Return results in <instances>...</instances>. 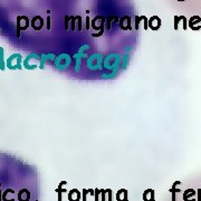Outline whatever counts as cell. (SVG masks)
Here are the masks:
<instances>
[{
    "instance_id": "obj_1",
    "label": "cell",
    "mask_w": 201,
    "mask_h": 201,
    "mask_svg": "<svg viewBox=\"0 0 201 201\" xmlns=\"http://www.w3.org/2000/svg\"><path fill=\"white\" fill-rule=\"evenodd\" d=\"M90 27L99 31V33L92 34V36L93 37H101L104 34V29H105V17L104 16H96L90 22Z\"/></svg>"
},
{
    "instance_id": "obj_2",
    "label": "cell",
    "mask_w": 201,
    "mask_h": 201,
    "mask_svg": "<svg viewBox=\"0 0 201 201\" xmlns=\"http://www.w3.org/2000/svg\"><path fill=\"white\" fill-rule=\"evenodd\" d=\"M30 26V20L27 16H18L17 17V35L18 38H20V31L27 30V28Z\"/></svg>"
},
{
    "instance_id": "obj_3",
    "label": "cell",
    "mask_w": 201,
    "mask_h": 201,
    "mask_svg": "<svg viewBox=\"0 0 201 201\" xmlns=\"http://www.w3.org/2000/svg\"><path fill=\"white\" fill-rule=\"evenodd\" d=\"M20 60H22V55L19 54H13V56H10V58L7 60V66L9 68L15 69V68H20Z\"/></svg>"
},
{
    "instance_id": "obj_4",
    "label": "cell",
    "mask_w": 201,
    "mask_h": 201,
    "mask_svg": "<svg viewBox=\"0 0 201 201\" xmlns=\"http://www.w3.org/2000/svg\"><path fill=\"white\" fill-rule=\"evenodd\" d=\"M44 25H45V20H44V18L42 17V16H39V15L33 17V19L30 20V26H31L33 29L35 30L43 29Z\"/></svg>"
},
{
    "instance_id": "obj_5",
    "label": "cell",
    "mask_w": 201,
    "mask_h": 201,
    "mask_svg": "<svg viewBox=\"0 0 201 201\" xmlns=\"http://www.w3.org/2000/svg\"><path fill=\"white\" fill-rule=\"evenodd\" d=\"M119 26L122 30H132L131 26V17L130 16H123L119 19Z\"/></svg>"
},
{
    "instance_id": "obj_6",
    "label": "cell",
    "mask_w": 201,
    "mask_h": 201,
    "mask_svg": "<svg viewBox=\"0 0 201 201\" xmlns=\"http://www.w3.org/2000/svg\"><path fill=\"white\" fill-rule=\"evenodd\" d=\"M149 27L152 30H158L161 27V19L158 16H152L149 19Z\"/></svg>"
},
{
    "instance_id": "obj_7",
    "label": "cell",
    "mask_w": 201,
    "mask_h": 201,
    "mask_svg": "<svg viewBox=\"0 0 201 201\" xmlns=\"http://www.w3.org/2000/svg\"><path fill=\"white\" fill-rule=\"evenodd\" d=\"M82 193L77 189H72L68 191V201H81Z\"/></svg>"
},
{
    "instance_id": "obj_8",
    "label": "cell",
    "mask_w": 201,
    "mask_h": 201,
    "mask_svg": "<svg viewBox=\"0 0 201 201\" xmlns=\"http://www.w3.org/2000/svg\"><path fill=\"white\" fill-rule=\"evenodd\" d=\"M197 194V191L193 189H187L183 192V201H197V199H194V196Z\"/></svg>"
},
{
    "instance_id": "obj_9",
    "label": "cell",
    "mask_w": 201,
    "mask_h": 201,
    "mask_svg": "<svg viewBox=\"0 0 201 201\" xmlns=\"http://www.w3.org/2000/svg\"><path fill=\"white\" fill-rule=\"evenodd\" d=\"M200 22H201V18L199 17V16H192V17L189 19L188 25H189V27H190L191 29L199 30L201 27H200V26H196V24H199Z\"/></svg>"
},
{
    "instance_id": "obj_10",
    "label": "cell",
    "mask_w": 201,
    "mask_h": 201,
    "mask_svg": "<svg viewBox=\"0 0 201 201\" xmlns=\"http://www.w3.org/2000/svg\"><path fill=\"white\" fill-rule=\"evenodd\" d=\"M18 200L19 201H29L30 200V192L28 189H22L18 192Z\"/></svg>"
},
{
    "instance_id": "obj_11",
    "label": "cell",
    "mask_w": 201,
    "mask_h": 201,
    "mask_svg": "<svg viewBox=\"0 0 201 201\" xmlns=\"http://www.w3.org/2000/svg\"><path fill=\"white\" fill-rule=\"evenodd\" d=\"M154 193L155 192L153 189H146L143 192V201H155Z\"/></svg>"
},
{
    "instance_id": "obj_12",
    "label": "cell",
    "mask_w": 201,
    "mask_h": 201,
    "mask_svg": "<svg viewBox=\"0 0 201 201\" xmlns=\"http://www.w3.org/2000/svg\"><path fill=\"white\" fill-rule=\"evenodd\" d=\"M116 201H128V190L120 189V190L116 192Z\"/></svg>"
},
{
    "instance_id": "obj_13",
    "label": "cell",
    "mask_w": 201,
    "mask_h": 201,
    "mask_svg": "<svg viewBox=\"0 0 201 201\" xmlns=\"http://www.w3.org/2000/svg\"><path fill=\"white\" fill-rule=\"evenodd\" d=\"M119 19H120V18L117 17V16H107V17H105V29H106L107 31H110V30H111L112 22H119Z\"/></svg>"
},
{
    "instance_id": "obj_14",
    "label": "cell",
    "mask_w": 201,
    "mask_h": 201,
    "mask_svg": "<svg viewBox=\"0 0 201 201\" xmlns=\"http://www.w3.org/2000/svg\"><path fill=\"white\" fill-rule=\"evenodd\" d=\"M90 193V196H94V190H88V189H83L82 190V201H87V194Z\"/></svg>"
},
{
    "instance_id": "obj_15",
    "label": "cell",
    "mask_w": 201,
    "mask_h": 201,
    "mask_svg": "<svg viewBox=\"0 0 201 201\" xmlns=\"http://www.w3.org/2000/svg\"><path fill=\"white\" fill-rule=\"evenodd\" d=\"M169 191L171 192V201H177V193L180 192L181 190L178 189L177 187H171V189Z\"/></svg>"
},
{
    "instance_id": "obj_16",
    "label": "cell",
    "mask_w": 201,
    "mask_h": 201,
    "mask_svg": "<svg viewBox=\"0 0 201 201\" xmlns=\"http://www.w3.org/2000/svg\"><path fill=\"white\" fill-rule=\"evenodd\" d=\"M76 29V17L75 16H70V22H69V30H74Z\"/></svg>"
},
{
    "instance_id": "obj_17",
    "label": "cell",
    "mask_w": 201,
    "mask_h": 201,
    "mask_svg": "<svg viewBox=\"0 0 201 201\" xmlns=\"http://www.w3.org/2000/svg\"><path fill=\"white\" fill-rule=\"evenodd\" d=\"M69 22H70V16L66 15L64 18V28L65 30H69Z\"/></svg>"
},
{
    "instance_id": "obj_18",
    "label": "cell",
    "mask_w": 201,
    "mask_h": 201,
    "mask_svg": "<svg viewBox=\"0 0 201 201\" xmlns=\"http://www.w3.org/2000/svg\"><path fill=\"white\" fill-rule=\"evenodd\" d=\"M141 22H142L141 16H135L134 17V28H135V30H139V25H140Z\"/></svg>"
},
{
    "instance_id": "obj_19",
    "label": "cell",
    "mask_w": 201,
    "mask_h": 201,
    "mask_svg": "<svg viewBox=\"0 0 201 201\" xmlns=\"http://www.w3.org/2000/svg\"><path fill=\"white\" fill-rule=\"evenodd\" d=\"M76 17V22H77V26H76V29L78 31H81L82 30V16H75Z\"/></svg>"
},
{
    "instance_id": "obj_20",
    "label": "cell",
    "mask_w": 201,
    "mask_h": 201,
    "mask_svg": "<svg viewBox=\"0 0 201 201\" xmlns=\"http://www.w3.org/2000/svg\"><path fill=\"white\" fill-rule=\"evenodd\" d=\"M141 19L143 20V26H144V29H148L149 28V19L145 17V16H141Z\"/></svg>"
},
{
    "instance_id": "obj_21",
    "label": "cell",
    "mask_w": 201,
    "mask_h": 201,
    "mask_svg": "<svg viewBox=\"0 0 201 201\" xmlns=\"http://www.w3.org/2000/svg\"><path fill=\"white\" fill-rule=\"evenodd\" d=\"M181 20V18L179 16H174V29L178 30L179 29V22Z\"/></svg>"
},
{
    "instance_id": "obj_22",
    "label": "cell",
    "mask_w": 201,
    "mask_h": 201,
    "mask_svg": "<svg viewBox=\"0 0 201 201\" xmlns=\"http://www.w3.org/2000/svg\"><path fill=\"white\" fill-rule=\"evenodd\" d=\"M99 196H101V190L99 189H94V198H95V201H99Z\"/></svg>"
},
{
    "instance_id": "obj_23",
    "label": "cell",
    "mask_w": 201,
    "mask_h": 201,
    "mask_svg": "<svg viewBox=\"0 0 201 201\" xmlns=\"http://www.w3.org/2000/svg\"><path fill=\"white\" fill-rule=\"evenodd\" d=\"M101 201H106V189H101Z\"/></svg>"
},
{
    "instance_id": "obj_24",
    "label": "cell",
    "mask_w": 201,
    "mask_h": 201,
    "mask_svg": "<svg viewBox=\"0 0 201 201\" xmlns=\"http://www.w3.org/2000/svg\"><path fill=\"white\" fill-rule=\"evenodd\" d=\"M180 18H181V20L183 22V29L187 30L188 29V19L184 17V16H180Z\"/></svg>"
},
{
    "instance_id": "obj_25",
    "label": "cell",
    "mask_w": 201,
    "mask_h": 201,
    "mask_svg": "<svg viewBox=\"0 0 201 201\" xmlns=\"http://www.w3.org/2000/svg\"><path fill=\"white\" fill-rule=\"evenodd\" d=\"M106 193H107V201H113V199H112V190L111 189H106Z\"/></svg>"
},
{
    "instance_id": "obj_26",
    "label": "cell",
    "mask_w": 201,
    "mask_h": 201,
    "mask_svg": "<svg viewBox=\"0 0 201 201\" xmlns=\"http://www.w3.org/2000/svg\"><path fill=\"white\" fill-rule=\"evenodd\" d=\"M50 25H51V22H50V17L48 16L47 19H46V28H47V30L50 29Z\"/></svg>"
},
{
    "instance_id": "obj_27",
    "label": "cell",
    "mask_w": 201,
    "mask_h": 201,
    "mask_svg": "<svg viewBox=\"0 0 201 201\" xmlns=\"http://www.w3.org/2000/svg\"><path fill=\"white\" fill-rule=\"evenodd\" d=\"M90 16L87 15V17H86V29L90 30Z\"/></svg>"
},
{
    "instance_id": "obj_28",
    "label": "cell",
    "mask_w": 201,
    "mask_h": 201,
    "mask_svg": "<svg viewBox=\"0 0 201 201\" xmlns=\"http://www.w3.org/2000/svg\"><path fill=\"white\" fill-rule=\"evenodd\" d=\"M197 201H201V189L197 190Z\"/></svg>"
},
{
    "instance_id": "obj_29",
    "label": "cell",
    "mask_w": 201,
    "mask_h": 201,
    "mask_svg": "<svg viewBox=\"0 0 201 201\" xmlns=\"http://www.w3.org/2000/svg\"><path fill=\"white\" fill-rule=\"evenodd\" d=\"M57 193H58V201H63V192L62 191H58V190H56Z\"/></svg>"
},
{
    "instance_id": "obj_30",
    "label": "cell",
    "mask_w": 201,
    "mask_h": 201,
    "mask_svg": "<svg viewBox=\"0 0 201 201\" xmlns=\"http://www.w3.org/2000/svg\"><path fill=\"white\" fill-rule=\"evenodd\" d=\"M0 201H2V191L0 190Z\"/></svg>"
},
{
    "instance_id": "obj_31",
    "label": "cell",
    "mask_w": 201,
    "mask_h": 201,
    "mask_svg": "<svg viewBox=\"0 0 201 201\" xmlns=\"http://www.w3.org/2000/svg\"><path fill=\"white\" fill-rule=\"evenodd\" d=\"M178 1H185V0H178Z\"/></svg>"
}]
</instances>
